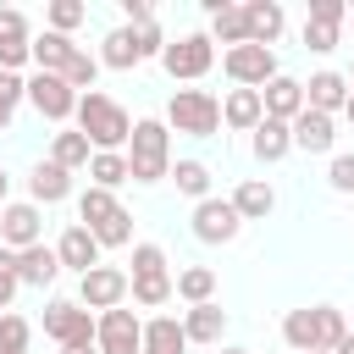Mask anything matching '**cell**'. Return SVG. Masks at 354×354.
I'll list each match as a JSON object with an SVG mask.
<instances>
[{
	"mask_svg": "<svg viewBox=\"0 0 354 354\" xmlns=\"http://www.w3.org/2000/svg\"><path fill=\"white\" fill-rule=\"evenodd\" d=\"M77 133L88 138V149H111V155H122V144L133 138V116L111 100V94H100V88H88V94H77Z\"/></svg>",
	"mask_w": 354,
	"mask_h": 354,
	"instance_id": "obj_1",
	"label": "cell"
},
{
	"mask_svg": "<svg viewBox=\"0 0 354 354\" xmlns=\"http://www.w3.org/2000/svg\"><path fill=\"white\" fill-rule=\"evenodd\" d=\"M343 332H348V321H343V310H337V304L288 310V321H282V337H288V348H293V354H332Z\"/></svg>",
	"mask_w": 354,
	"mask_h": 354,
	"instance_id": "obj_2",
	"label": "cell"
},
{
	"mask_svg": "<svg viewBox=\"0 0 354 354\" xmlns=\"http://www.w3.org/2000/svg\"><path fill=\"white\" fill-rule=\"evenodd\" d=\"M171 171V127L144 116L133 122V138H127V183H160Z\"/></svg>",
	"mask_w": 354,
	"mask_h": 354,
	"instance_id": "obj_3",
	"label": "cell"
},
{
	"mask_svg": "<svg viewBox=\"0 0 354 354\" xmlns=\"http://www.w3.org/2000/svg\"><path fill=\"white\" fill-rule=\"evenodd\" d=\"M166 127L188 133V138H216L221 127V100L210 88H177L171 105H166Z\"/></svg>",
	"mask_w": 354,
	"mask_h": 354,
	"instance_id": "obj_4",
	"label": "cell"
},
{
	"mask_svg": "<svg viewBox=\"0 0 354 354\" xmlns=\"http://www.w3.org/2000/svg\"><path fill=\"white\" fill-rule=\"evenodd\" d=\"M160 66H166L177 83H199V77L216 66V44H210V33H183L177 44L160 50Z\"/></svg>",
	"mask_w": 354,
	"mask_h": 354,
	"instance_id": "obj_5",
	"label": "cell"
},
{
	"mask_svg": "<svg viewBox=\"0 0 354 354\" xmlns=\"http://www.w3.org/2000/svg\"><path fill=\"white\" fill-rule=\"evenodd\" d=\"M94 348L100 354H144V321L127 304L94 315Z\"/></svg>",
	"mask_w": 354,
	"mask_h": 354,
	"instance_id": "obj_6",
	"label": "cell"
},
{
	"mask_svg": "<svg viewBox=\"0 0 354 354\" xmlns=\"http://www.w3.org/2000/svg\"><path fill=\"white\" fill-rule=\"evenodd\" d=\"M221 72L238 88H266L277 77V50H266V44H232V50H221Z\"/></svg>",
	"mask_w": 354,
	"mask_h": 354,
	"instance_id": "obj_7",
	"label": "cell"
},
{
	"mask_svg": "<svg viewBox=\"0 0 354 354\" xmlns=\"http://www.w3.org/2000/svg\"><path fill=\"white\" fill-rule=\"evenodd\" d=\"M44 332H50L61 348H83V343H94V315H88L77 299H50V304H44Z\"/></svg>",
	"mask_w": 354,
	"mask_h": 354,
	"instance_id": "obj_8",
	"label": "cell"
},
{
	"mask_svg": "<svg viewBox=\"0 0 354 354\" xmlns=\"http://www.w3.org/2000/svg\"><path fill=\"white\" fill-rule=\"evenodd\" d=\"M33 243H44V216H39V205L33 199H6V210H0V249H11V254H22V249H33Z\"/></svg>",
	"mask_w": 354,
	"mask_h": 354,
	"instance_id": "obj_9",
	"label": "cell"
},
{
	"mask_svg": "<svg viewBox=\"0 0 354 354\" xmlns=\"http://www.w3.org/2000/svg\"><path fill=\"white\" fill-rule=\"evenodd\" d=\"M122 299H127V271H122V266H94V271L77 277V304H83V310H100V315H105V310H116Z\"/></svg>",
	"mask_w": 354,
	"mask_h": 354,
	"instance_id": "obj_10",
	"label": "cell"
},
{
	"mask_svg": "<svg viewBox=\"0 0 354 354\" xmlns=\"http://www.w3.org/2000/svg\"><path fill=\"white\" fill-rule=\"evenodd\" d=\"M238 227H243V216L232 210V199H199L194 205V238L199 243H232L238 238Z\"/></svg>",
	"mask_w": 354,
	"mask_h": 354,
	"instance_id": "obj_11",
	"label": "cell"
},
{
	"mask_svg": "<svg viewBox=\"0 0 354 354\" xmlns=\"http://www.w3.org/2000/svg\"><path fill=\"white\" fill-rule=\"evenodd\" d=\"M343 17H348V6H343V0H310V17H304V50H315V55L337 50Z\"/></svg>",
	"mask_w": 354,
	"mask_h": 354,
	"instance_id": "obj_12",
	"label": "cell"
},
{
	"mask_svg": "<svg viewBox=\"0 0 354 354\" xmlns=\"http://www.w3.org/2000/svg\"><path fill=\"white\" fill-rule=\"evenodd\" d=\"M28 100H33V111H39L44 122H66V116L77 111V94H72L66 77H55V72H33V77H28Z\"/></svg>",
	"mask_w": 354,
	"mask_h": 354,
	"instance_id": "obj_13",
	"label": "cell"
},
{
	"mask_svg": "<svg viewBox=\"0 0 354 354\" xmlns=\"http://www.w3.org/2000/svg\"><path fill=\"white\" fill-rule=\"evenodd\" d=\"M288 133H293V149H304V155H326L332 144H337V127H332V116H321V111H299L293 122H288Z\"/></svg>",
	"mask_w": 354,
	"mask_h": 354,
	"instance_id": "obj_14",
	"label": "cell"
},
{
	"mask_svg": "<svg viewBox=\"0 0 354 354\" xmlns=\"http://www.w3.org/2000/svg\"><path fill=\"white\" fill-rule=\"evenodd\" d=\"M55 260H61V271H77V277L94 271V266H100V243H94V232L72 221V227L61 232V243H55Z\"/></svg>",
	"mask_w": 354,
	"mask_h": 354,
	"instance_id": "obj_15",
	"label": "cell"
},
{
	"mask_svg": "<svg viewBox=\"0 0 354 354\" xmlns=\"http://www.w3.org/2000/svg\"><path fill=\"white\" fill-rule=\"evenodd\" d=\"M260 105H266V116H271V122H293V116L304 111V83L277 72V77L260 88Z\"/></svg>",
	"mask_w": 354,
	"mask_h": 354,
	"instance_id": "obj_16",
	"label": "cell"
},
{
	"mask_svg": "<svg viewBox=\"0 0 354 354\" xmlns=\"http://www.w3.org/2000/svg\"><path fill=\"white\" fill-rule=\"evenodd\" d=\"M243 22H249V44H277L282 39V28H288V11L277 6V0H249L243 6Z\"/></svg>",
	"mask_w": 354,
	"mask_h": 354,
	"instance_id": "obj_17",
	"label": "cell"
},
{
	"mask_svg": "<svg viewBox=\"0 0 354 354\" xmlns=\"http://www.w3.org/2000/svg\"><path fill=\"white\" fill-rule=\"evenodd\" d=\"M210 11V44L221 39L227 50L232 44H249V22H243V6H227V0H205Z\"/></svg>",
	"mask_w": 354,
	"mask_h": 354,
	"instance_id": "obj_18",
	"label": "cell"
},
{
	"mask_svg": "<svg viewBox=\"0 0 354 354\" xmlns=\"http://www.w3.org/2000/svg\"><path fill=\"white\" fill-rule=\"evenodd\" d=\"M343 100H348V77H343V72H315V77L304 83V105L321 111V116L343 111Z\"/></svg>",
	"mask_w": 354,
	"mask_h": 354,
	"instance_id": "obj_19",
	"label": "cell"
},
{
	"mask_svg": "<svg viewBox=\"0 0 354 354\" xmlns=\"http://www.w3.org/2000/svg\"><path fill=\"white\" fill-rule=\"evenodd\" d=\"M221 122H227V127H238V133H254V127L266 122L260 88H232V94L221 100Z\"/></svg>",
	"mask_w": 354,
	"mask_h": 354,
	"instance_id": "obj_20",
	"label": "cell"
},
{
	"mask_svg": "<svg viewBox=\"0 0 354 354\" xmlns=\"http://www.w3.org/2000/svg\"><path fill=\"white\" fill-rule=\"evenodd\" d=\"M28 194H33V205H61L72 194V171H61L55 160H39L28 171Z\"/></svg>",
	"mask_w": 354,
	"mask_h": 354,
	"instance_id": "obj_21",
	"label": "cell"
},
{
	"mask_svg": "<svg viewBox=\"0 0 354 354\" xmlns=\"http://www.w3.org/2000/svg\"><path fill=\"white\" fill-rule=\"evenodd\" d=\"M55 277H61V260H55L50 243H33V249L17 254V282H28V288H50Z\"/></svg>",
	"mask_w": 354,
	"mask_h": 354,
	"instance_id": "obj_22",
	"label": "cell"
},
{
	"mask_svg": "<svg viewBox=\"0 0 354 354\" xmlns=\"http://www.w3.org/2000/svg\"><path fill=\"white\" fill-rule=\"evenodd\" d=\"M221 332H227V310L210 299V304H188V315H183V337L188 343H221Z\"/></svg>",
	"mask_w": 354,
	"mask_h": 354,
	"instance_id": "obj_23",
	"label": "cell"
},
{
	"mask_svg": "<svg viewBox=\"0 0 354 354\" xmlns=\"http://www.w3.org/2000/svg\"><path fill=\"white\" fill-rule=\"evenodd\" d=\"M232 210H238L243 221H266V216L277 210V194H271V183H260V177H243V183L232 188Z\"/></svg>",
	"mask_w": 354,
	"mask_h": 354,
	"instance_id": "obj_24",
	"label": "cell"
},
{
	"mask_svg": "<svg viewBox=\"0 0 354 354\" xmlns=\"http://www.w3.org/2000/svg\"><path fill=\"white\" fill-rule=\"evenodd\" d=\"M28 50H33L39 72H55V77H61V72H66V61L77 55V44H72L66 33H50V28H44L39 39H28Z\"/></svg>",
	"mask_w": 354,
	"mask_h": 354,
	"instance_id": "obj_25",
	"label": "cell"
},
{
	"mask_svg": "<svg viewBox=\"0 0 354 354\" xmlns=\"http://www.w3.org/2000/svg\"><path fill=\"white\" fill-rule=\"evenodd\" d=\"M144 354H188L183 321H177V315H155V321H144Z\"/></svg>",
	"mask_w": 354,
	"mask_h": 354,
	"instance_id": "obj_26",
	"label": "cell"
},
{
	"mask_svg": "<svg viewBox=\"0 0 354 354\" xmlns=\"http://www.w3.org/2000/svg\"><path fill=\"white\" fill-rule=\"evenodd\" d=\"M171 293H177L183 304H210V299H216V271H210V266H183V271L171 277Z\"/></svg>",
	"mask_w": 354,
	"mask_h": 354,
	"instance_id": "obj_27",
	"label": "cell"
},
{
	"mask_svg": "<svg viewBox=\"0 0 354 354\" xmlns=\"http://www.w3.org/2000/svg\"><path fill=\"white\" fill-rule=\"evenodd\" d=\"M144 55H138V39H133V28H111L105 33V50H100V66H111V72H133Z\"/></svg>",
	"mask_w": 354,
	"mask_h": 354,
	"instance_id": "obj_28",
	"label": "cell"
},
{
	"mask_svg": "<svg viewBox=\"0 0 354 354\" xmlns=\"http://www.w3.org/2000/svg\"><path fill=\"white\" fill-rule=\"evenodd\" d=\"M127 293H133V304H144V310H160V304H171V299H177V293H171V271L127 277Z\"/></svg>",
	"mask_w": 354,
	"mask_h": 354,
	"instance_id": "obj_29",
	"label": "cell"
},
{
	"mask_svg": "<svg viewBox=\"0 0 354 354\" xmlns=\"http://www.w3.org/2000/svg\"><path fill=\"white\" fill-rule=\"evenodd\" d=\"M116 210H122V205H116V194H105V188H94V183L77 194V227H88V232H94V227H105Z\"/></svg>",
	"mask_w": 354,
	"mask_h": 354,
	"instance_id": "obj_30",
	"label": "cell"
},
{
	"mask_svg": "<svg viewBox=\"0 0 354 354\" xmlns=\"http://www.w3.org/2000/svg\"><path fill=\"white\" fill-rule=\"evenodd\" d=\"M288 149H293V133H288V122H271V116H266V122L254 127V160H266V166H271V160H282Z\"/></svg>",
	"mask_w": 354,
	"mask_h": 354,
	"instance_id": "obj_31",
	"label": "cell"
},
{
	"mask_svg": "<svg viewBox=\"0 0 354 354\" xmlns=\"http://www.w3.org/2000/svg\"><path fill=\"white\" fill-rule=\"evenodd\" d=\"M88 177H94V188H105V194H116V188L127 183V155H111V149H94V155H88Z\"/></svg>",
	"mask_w": 354,
	"mask_h": 354,
	"instance_id": "obj_32",
	"label": "cell"
},
{
	"mask_svg": "<svg viewBox=\"0 0 354 354\" xmlns=\"http://www.w3.org/2000/svg\"><path fill=\"white\" fill-rule=\"evenodd\" d=\"M166 177L177 183V194H188V199H210V166H205V160H177Z\"/></svg>",
	"mask_w": 354,
	"mask_h": 354,
	"instance_id": "obj_33",
	"label": "cell"
},
{
	"mask_svg": "<svg viewBox=\"0 0 354 354\" xmlns=\"http://www.w3.org/2000/svg\"><path fill=\"white\" fill-rule=\"evenodd\" d=\"M88 138L83 133H55V144H50V160L61 166V171H77V166H88Z\"/></svg>",
	"mask_w": 354,
	"mask_h": 354,
	"instance_id": "obj_34",
	"label": "cell"
},
{
	"mask_svg": "<svg viewBox=\"0 0 354 354\" xmlns=\"http://www.w3.org/2000/svg\"><path fill=\"white\" fill-rule=\"evenodd\" d=\"M61 77H66V88H72V94H88V88H94V77H100V55L77 50V55L66 61V72H61Z\"/></svg>",
	"mask_w": 354,
	"mask_h": 354,
	"instance_id": "obj_35",
	"label": "cell"
},
{
	"mask_svg": "<svg viewBox=\"0 0 354 354\" xmlns=\"http://www.w3.org/2000/svg\"><path fill=\"white\" fill-rule=\"evenodd\" d=\"M44 17H50V33H66V39H72V28L88 22V6H83V0H50Z\"/></svg>",
	"mask_w": 354,
	"mask_h": 354,
	"instance_id": "obj_36",
	"label": "cell"
},
{
	"mask_svg": "<svg viewBox=\"0 0 354 354\" xmlns=\"http://www.w3.org/2000/svg\"><path fill=\"white\" fill-rule=\"evenodd\" d=\"M94 243H100V249H127V243H133V216L116 210L105 227H94Z\"/></svg>",
	"mask_w": 354,
	"mask_h": 354,
	"instance_id": "obj_37",
	"label": "cell"
},
{
	"mask_svg": "<svg viewBox=\"0 0 354 354\" xmlns=\"http://www.w3.org/2000/svg\"><path fill=\"white\" fill-rule=\"evenodd\" d=\"M28 337H33V326L6 310V315H0V354H28Z\"/></svg>",
	"mask_w": 354,
	"mask_h": 354,
	"instance_id": "obj_38",
	"label": "cell"
},
{
	"mask_svg": "<svg viewBox=\"0 0 354 354\" xmlns=\"http://www.w3.org/2000/svg\"><path fill=\"white\" fill-rule=\"evenodd\" d=\"M17 100H28V83L17 72H0V133H11V116H17Z\"/></svg>",
	"mask_w": 354,
	"mask_h": 354,
	"instance_id": "obj_39",
	"label": "cell"
},
{
	"mask_svg": "<svg viewBox=\"0 0 354 354\" xmlns=\"http://www.w3.org/2000/svg\"><path fill=\"white\" fill-rule=\"evenodd\" d=\"M17 288H22V282H17V254H11V249H0V315L11 310Z\"/></svg>",
	"mask_w": 354,
	"mask_h": 354,
	"instance_id": "obj_40",
	"label": "cell"
},
{
	"mask_svg": "<svg viewBox=\"0 0 354 354\" xmlns=\"http://www.w3.org/2000/svg\"><path fill=\"white\" fill-rule=\"evenodd\" d=\"M144 271H166V249L160 243H133V277Z\"/></svg>",
	"mask_w": 354,
	"mask_h": 354,
	"instance_id": "obj_41",
	"label": "cell"
},
{
	"mask_svg": "<svg viewBox=\"0 0 354 354\" xmlns=\"http://www.w3.org/2000/svg\"><path fill=\"white\" fill-rule=\"evenodd\" d=\"M28 39V17L17 6H0V44H22Z\"/></svg>",
	"mask_w": 354,
	"mask_h": 354,
	"instance_id": "obj_42",
	"label": "cell"
},
{
	"mask_svg": "<svg viewBox=\"0 0 354 354\" xmlns=\"http://www.w3.org/2000/svg\"><path fill=\"white\" fill-rule=\"evenodd\" d=\"M326 183H332L337 194H354V155H332V166H326Z\"/></svg>",
	"mask_w": 354,
	"mask_h": 354,
	"instance_id": "obj_43",
	"label": "cell"
},
{
	"mask_svg": "<svg viewBox=\"0 0 354 354\" xmlns=\"http://www.w3.org/2000/svg\"><path fill=\"white\" fill-rule=\"evenodd\" d=\"M122 17H127V28H149V22H155L149 0H122Z\"/></svg>",
	"mask_w": 354,
	"mask_h": 354,
	"instance_id": "obj_44",
	"label": "cell"
},
{
	"mask_svg": "<svg viewBox=\"0 0 354 354\" xmlns=\"http://www.w3.org/2000/svg\"><path fill=\"white\" fill-rule=\"evenodd\" d=\"M133 39H138V55H160V50H166V39H160L155 22H149V28H133Z\"/></svg>",
	"mask_w": 354,
	"mask_h": 354,
	"instance_id": "obj_45",
	"label": "cell"
},
{
	"mask_svg": "<svg viewBox=\"0 0 354 354\" xmlns=\"http://www.w3.org/2000/svg\"><path fill=\"white\" fill-rule=\"evenodd\" d=\"M332 354H354V332H343V337H337V348H332Z\"/></svg>",
	"mask_w": 354,
	"mask_h": 354,
	"instance_id": "obj_46",
	"label": "cell"
},
{
	"mask_svg": "<svg viewBox=\"0 0 354 354\" xmlns=\"http://www.w3.org/2000/svg\"><path fill=\"white\" fill-rule=\"evenodd\" d=\"M61 354H100V348H94V343H83V348H61Z\"/></svg>",
	"mask_w": 354,
	"mask_h": 354,
	"instance_id": "obj_47",
	"label": "cell"
},
{
	"mask_svg": "<svg viewBox=\"0 0 354 354\" xmlns=\"http://www.w3.org/2000/svg\"><path fill=\"white\" fill-rule=\"evenodd\" d=\"M6 188H11V177H6V171H0V210H6Z\"/></svg>",
	"mask_w": 354,
	"mask_h": 354,
	"instance_id": "obj_48",
	"label": "cell"
},
{
	"mask_svg": "<svg viewBox=\"0 0 354 354\" xmlns=\"http://www.w3.org/2000/svg\"><path fill=\"white\" fill-rule=\"evenodd\" d=\"M343 116H348V122H354V94H348V100H343Z\"/></svg>",
	"mask_w": 354,
	"mask_h": 354,
	"instance_id": "obj_49",
	"label": "cell"
},
{
	"mask_svg": "<svg viewBox=\"0 0 354 354\" xmlns=\"http://www.w3.org/2000/svg\"><path fill=\"white\" fill-rule=\"evenodd\" d=\"M348 94H354V66H348Z\"/></svg>",
	"mask_w": 354,
	"mask_h": 354,
	"instance_id": "obj_50",
	"label": "cell"
},
{
	"mask_svg": "<svg viewBox=\"0 0 354 354\" xmlns=\"http://www.w3.org/2000/svg\"><path fill=\"white\" fill-rule=\"evenodd\" d=\"M221 354H249V348H221Z\"/></svg>",
	"mask_w": 354,
	"mask_h": 354,
	"instance_id": "obj_51",
	"label": "cell"
},
{
	"mask_svg": "<svg viewBox=\"0 0 354 354\" xmlns=\"http://www.w3.org/2000/svg\"><path fill=\"white\" fill-rule=\"evenodd\" d=\"M348 11H354V6H348Z\"/></svg>",
	"mask_w": 354,
	"mask_h": 354,
	"instance_id": "obj_52",
	"label": "cell"
}]
</instances>
